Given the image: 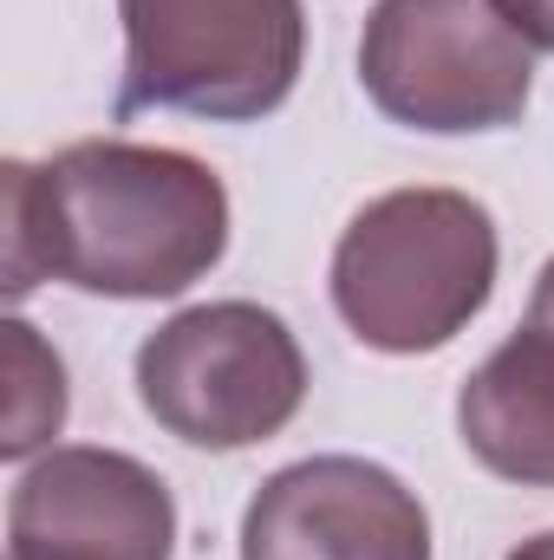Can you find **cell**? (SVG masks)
<instances>
[{
	"label": "cell",
	"instance_id": "cell-11",
	"mask_svg": "<svg viewBox=\"0 0 554 560\" xmlns=\"http://www.w3.org/2000/svg\"><path fill=\"white\" fill-rule=\"evenodd\" d=\"M509 560H554V528L535 535V541H522V548H509Z\"/></svg>",
	"mask_w": 554,
	"mask_h": 560
},
{
	"label": "cell",
	"instance_id": "cell-7",
	"mask_svg": "<svg viewBox=\"0 0 554 560\" xmlns=\"http://www.w3.org/2000/svg\"><path fill=\"white\" fill-rule=\"evenodd\" d=\"M242 560H430V515L366 456H307L255 489Z\"/></svg>",
	"mask_w": 554,
	"mask_h": 560
},
{
	"label": "cell",
	"instance_id": "cell-6",
	"mask_svg": "<svg viewBox=\"0 0 554 560\" xmlns=\"http://www.w3.org/2000/svg\"><path fill=\"white\" fill-rule=\"evenodd\" d=\"M176 502L125 450H53L7 502V560H170Z\"/></svg>",
	"mask_w": 554,
	"mask_h": 560
},
{
	"label": "cell",
	"instance_id": "cell-4",
	"mask_svg": "<svg viewBox=\"0 0 554 560\" xmlns=\"http://www.w3.org/2000/svg\"><path fill=\"white\" fill-rule=\"evenodd\" d=\"M359 85L412 131H503L529 112L535 46L496 0H379L359 33Z\"/></svg>",
	"mask_w": 554,
	"mask_h": 560
},
{
	"label": "cell",
	"instance_id": "cell-5",
	"mask_svg": "<svg viewBox=\"0 0 554 560\" xmlns=\"http://www.w3.org/2000/svg\"><path fill=\"white\" fill-rule=\"evenodd\" d=\"M138 398L196 450H249L293 423L307 359L280 313L255 300H209L163 319L138 346Z\"/></svg>",
	"mask_w": 554,
	"mask_h": 560
},
{
	"label": "cell",
	"instance_id": "cell-9",
	"mask_svg": "<svg viewBox=\"0 0 554 560\" xmlns=\"http://www.w3.org/2000/svg\"><path fill=\"white\" fill-rule=\"evenodd\" d=\"M7 378H13V392H7V436H0V450L7 456H33L66 423V372L33 339V326H20V319H7Z\"/></svg>",
	"mask_w": 554,
	"mask_h": 560
},
{
	"label": "cell",
	"instance_id": "cell-10",
	"mask_svg": "<svg viewBox=\"0 0 554 560\" xmlns=\"http://www.w3.org/2000/svg\"><path fill=\"white\" fill-rule=\"evenodd\" d=\"M509 13V26L529 39V46H549L554 52V0H496Z\"/></svg>",
	"mask_w": 554,
	"mask_h": 560
},
{
	"label": "cell",
	"instance_id": "cell-2",
	"mask_svg": "<svg viewBox=\"0 0 554 560\" xmlns=\"http://www.w3.org/2000/svg\"><path fill=\"white\" fill-rule=\"evenodd\" d=\"M496 287V222L463 189H392L333 248V306L372 352L450 346Z\"/></svg>",
	"mask_w": 554,
	"mask_h": 560
},
{
	"label": "cell",
	"instance_id": "cell-8",
	"mask_svg": "<svg viewBox=\"0 0 554 560\" xmlns=\"http://www.w3.org/2000/svg\"><path fill=\"white\" fill-rule=\"evenodd\" d=\"M463 450L522 489H554V261L535 275L529 319L463 378Z\"/></svg>",
	"mask_w": 554,
	"mask_h": 560
},
{
	"label": "cell",
	"instance_id": "cell-1",
	"mask_svg": "<svg viewBox=\"0 0 554 560\" xmlns=\"http://www.w3.org/2000/svg\"><path fill=\"white\" fill-rule=\"evenodd\" d=\"M7 293L66 280L105 300H170L229 248L222 176L163 143L85 138L46 163L0 170Z\"/></svg>",
	"mask_w": 554,
	"mask_h": 560
},
{
	"label": "cell",
	"instance_id": "cell-3",
	"mask_svg": "<svg viewBox=\"0 0 554 560\" xmlns=\"http://www.w3.org/2000/svg\"><path fill=\"white\" fill-rule=\"evenodd\" d=\"M118 118L157 105L216 125H249L287 105L307 59L300 0H118Z\"/></svg>",
	"mask_w": 554,
	"mask_h": 560
}]
</instances>
